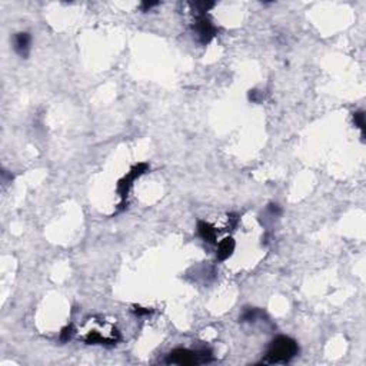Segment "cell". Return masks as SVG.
Instances as JSON below:
<instances>
[{"label":"cell","mask_w":366,"mask_h":366,"mask_svg":"<svg viewBox=\"0 0 366 366\" xmlns=\"http://www.w3.org/2000/svg\"><path fill=\"white\" fill-rule=\"evenodd\" d=\"M298 352L299 346L292 337L279 336L270 343L266 352L265 364H288L298 355Z\"/></svg>","instance_id":"1"},{"label":"cell","mask_w":366,"mask_h":366,"mask_svg":"<svg viewBox=\"0 0 366 366\" xmlns=\"http://www.w3.org/2000/svg\"><path fill=\"white\" fill-rule=\"evenodd\" d=\"M212 361L210 351H191V349H176L170 352L166 358V364L176 365H200Z\"/></svg>","instance_id":"2"},{"label":"cell","mask_w":366,"mask_h":366,"mask_svg":"<svg viewBox=\"0 0 366 366\" xmlns=\"http://www.w3.org/2000/svg\"><path fill=\"white\" fill-rule=\"evenodd\" d=\"M146 170H147L146 163H139V165H136L132 170L117 183V192H119L122 200L126 199V196H128V193H129V189H131V186L133 185V182H134L139 176L143 175Z\"/></svg>","instance_id":"3"},{"label":"cell","mask_w":366,"mask_h":366,"mask_svg":"<svg viewBox=\"0 0 366 366\" xmlns=\"http://www.w3.org/2000/svg\"><path fill=\"white\" fill-rule=\"evenodd\" d=\"M195 32L198 34V39L202 44H207L216 34V28L205 15L198 16V22L195 23Z\"/></svg>","instance_id":"4"},{"label":"cell","mask_w":366,"mask_h":366,"mask_svg":"<svg viewBox=\"0 0 366 366\" xmlns=\"http://www.w3.org/2000/svg\"><path fill=\"white\" fill-rule=\"evenodd\" d=\"M30 42H32V39H30L29 33H26V32L17 33L15 36V40H13L16 53L22 58H26L30 52Z\"/></svg>","instance_id":"5"},{"label":"cell","mask_w":366,"mask_h":366,"mask_svg":"<svg viewBox=\"0 0 366 366\" xmlns=\"http://www.w3.org/2000/svg\"><path fill=\"white\" fill-rule=\"evenodd\" d=\"M198 233H199V236H200L205 242L215 243V239H216V229H215L210 223L200 220V222L198 223Z\"/></svg>","instance_id":"6"},{"label":"cell","mask_w":366,"mask_h":366,"mask_svg":"<svg viewBox=\"0 0 366 366\" xmlns=\"http://www.w3.org/2000/svg\"><path fill=\"white\" fill-rule=\"evenodd\" d=\"M234 250V242L232 237H226L218 245V259L226 261Z\"/></svg>","instance_id":"7"},{"label":"cell","mask_w":366,"mask_h":366,"mask_svg":"<svg viewBox=\"0 0 366 366\" xmlns=\"http://www.w3.org/2000/svg\"><path fill=\"white\" fill-rule=\"evenodd\" d=\"M353 120H355V125L362 131V136H364V133H365V115H364V112L353 113Z\"/></svg>","instance_id":"8"},{"label":"cell","mask_w":366,"mask_h":366,"mask_svg":"<svg viewBox=\"0 0 366 366\" xmlns=\"http://www.w3.org/2000/svg\"><path fill=\"white\" fill-rule=\"evenodd\" d=\"M259 316V312L256 309H248L243 315H242V322H255Z\"/></svg>","instance_id":"9"},{"label":"cell","mask_w":366,"mask_h":366,"mask_svg":"<svg viewBox=\"0 0 366 366\" xmlns=\"http://www.w3.org/2000/svg\"><path fill=\"white\" fill-rule=\"evenodd\" d=\"M74 333V329L73 326L70 325V326H66L63 331H62V333H60V340L62 342H67V340H70L72 336H73Z\"/></svg>","instance_id":"10"},{"label":"cell","mask_w":366,"mask_h":366,"mask_svg":"<svg viewBox=\"0 0 366 366\" xmlns=\"http://www.w3.org/2000/svg\"><path fill=\"white\" fill-rule=\"evenodd\" d=\"M159 3L158 1H143L142 3V10L143 12H147V10H150L152 7H155V6H158Z\"/></svg>","instance_id":"11"},{"label":"cell","mask_w":366,"mask_h":366,"mask_svg":"<svg viewBox=\"0 0 366 366\" xmlns=\"http://www.w3.org/2000/svg\"><path fill=\"white\" fill-rule=\"evenodd\" d=\"M133 312L137 315V316H143V315H149L150 313V310L146 308H139V306H134V309H133Z\"/></svg>","instance_id":"12"},{"label":"cell","mask_w":366,"mask_h":366,"mask_svg":"<svg viewBox=\"0 0 366 366\" xmlns=\"http://www.w3.org/2000/svg\"><path fill=\"white\" fill-rule=\"evenodd\" d=\"M269 210H270V213L272 215H276V216H279L280 213H282V210H280V207H279L278 205H269Z\"/></svg>","instance_id":"13"}]
</instances>
